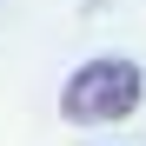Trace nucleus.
Instances as JSON below:
<instances>
[{"label":"nucleus","instance_id":"1","mask_svg":"<svg viewBox=\"0 0 146 146\" xmlns=\"http://www.w3.org/2000/svg\"><path fill=\"white\" fill-rule=\"evenodd\" d=\"M139 93H146V80H139L133 60H86V66L66 80L60 106H66L73 126H100V119H126V113L139 106Z\"/></svg>","mask_w":146,"mask_h":146}]
</instances>
